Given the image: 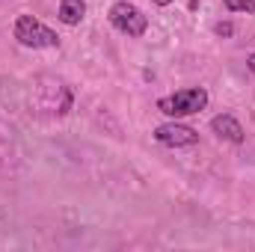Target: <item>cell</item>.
I'll list each match as a JSON object with an SVG mask.
<instances>
[{"label":"cell","mask_w":255,"mask_h":252,"mask_svg":"<svg viewBox=\"0 0 255 252\" xmlns=\"http://www.w3.org/2000/svg\"><path fill=\"white\" fill-rule=\"evenodd\" d=\"M208 107V92L202 86H193V89H178L175 95H163L157 101V110L169 119H181V116H193V113H202Z\"/></svg>","instance_id":"6da1fadb"},{"label":"cell","mask_w":255,"mask_h":252,"mask_svg":"<svg viewBox=\"0 0 255 252\" xmlns=\"http://www.w3.org/2000/svg\"><path fill=\"white\" fill-rule=\"evenodd\" d=\"M12 33H15L18 45L33 48V51H39V48H60V36L51 27H45L39 18H33V15H18Z\"/></svg>","instance_id":"7a4b0ae2"},{"label":"cell","mask_w":255,"mask_h":252,"mask_svg":"<svg viewBox=\"0 0 255 252\" xmlns=\"http://www.w3.org/2000/svg\"><path fill=\"white\" fill-rule=\"evenodd\" d=\"M107 18H110V24H113L119 33H125V36H130V39H139V36L148 30V18H145V12H142L139 6L128 3V0L113 3Z\"/></svg>","instance_id":"3957f363"},{"label":"cell","mask_w":255,"mask_h":252,"mask_svg":"<svg viewBox=\"0 0 255 252\" xmlns=\"http://www.w3.org/2000/svg\"><path fill=\"white\" fill-rule=\"evenodd\" d=\"M154 139L160 145H169V148H187L199 142V130H193L187 125H178V122H166V125L154 127Z\"/></svg>","instance_id":"277c9868"},{"label":"cell","mask_w":255,"mask_h":252,"mask_svg":"<svg viewBox=\"0 0 255 252\" xmlns=\"http://www.w3.org/2000/svg\"><path fill=\"white\" fill-rule=\"evenodd\" d=\"M211 130L220 136V139H226V142H244V127L241 122L232 116V113H220V116H214L211 119Z\"/></svg>","instance_id":"5b68a950"},{"label":"cell","mask_w":255,"mask_h":252,"mask_svg":"<svg viewBox=\"0 0 255 252\" xmlns=\"http://www.w3.org/2000/svg\"><path fill=\"white\" fill-rule=\"evenodd\" d=\"M86 18V0H63L60 3V21L74 27Z\"/></svg>","instance_id":"8992f818"},{"label":"cell","mask_w":255,"mask_h":252,"mask_svg":"<svg viewBox=\"0 0 255 252\" xmlns=\"http://www.w3.org/2000/svg\"><path fill=\"white\" fill-rule=\"evenodd\" d=\"M223 6L229 9V12H255V0H223Z\"/></svg>","instance_id":"52a82bcc"},{"label":"cell","mask_w":255,"mask_h":252,"mask_svg":"<svg viewBox=\"0 0 255 252\" xmlns=\"http://www.w3.org/2000/svg\"><path fill=\"white\" fill-rule=\"evenodd\" d=\"M214 33L223 36V39H229V36H235V27H232V21H220V24L214 27Z\"/></svg>","instance_id":"ba28073f"},{"label":"cell","mask_w":255,"mask_h":252,"mask_svg":"<svg viewBox=\"0 0 255 252\" xmlns=\"http://www.w3.org/2000/svg\"><path fill=\"white\" fill-rule=\"evenodd\" d=\"M247 68L255 74V54H250V57H247Z\"/></svg>","instance_id":"9c48e42d"},{"label":"cell","mask_w":255,"mask_h":252,"mask_svg":"<svg viewBox=\"0 0 255 252\" xmlns=\"http://www.w3.org/2000/svg\"><path fill=\"white\" fill-rule=\"evenodd\" d=\"M154 3H157V6H169L172 0H154Z\"/></svg>","instance_id":"30bf717a"}]
</instances>
